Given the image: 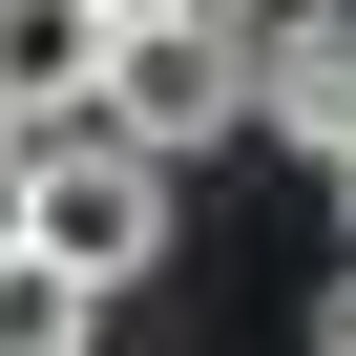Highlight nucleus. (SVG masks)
<instances>
[{
    "label": "nucleus",
    "mask_w": 356,
    "mask_h": 356,
    "mask_svg": "<svg viewBox=\"0 0 356 356\" xmlns=\"http://www.w3.org/2000/svg\"><path fill=\"white\" fill-rule=\"evenodd\" d=\"M42 252V126H0V273Z\"/></svg>",
    "instance_id": "nucleus-6"
},
{
    "label": "nucleus",
    "mask_w": 356,
    "mask_h": 356,
    "mask_svg": "<svg viewBox=\"0 0 356 356\" xmlns=\"http://www.w3.org/2000/svg\"><path fill=\"white\" fill-rule=\"evenodd\" d=\"M105 126L126 147H231L252 126V22H231V0H147L126 63H105Z\"/></svg>",
    "instance_id": "nucleus-1"
},
{
    "label": "nucleus",
    "mask_w": 356,
    "mask_h": 356,
    "mask_svg": "<svg viewBox=\"0 0 356 356\" xmlns=\"http://www.w3.org/2000/svg\"><path fill=\"white\" fill-rule=\"evenodd\" d=\"M314 356H356V252H335V314H314Z\"/></svg>",
    "instance_id": "nucleus-7"
},
{
    "label": "nucleus",
    "mask_w": 356,
    "mask_h": 356,
    "mask_svg": "<svg viewBox=\"0 0 356 356\" xmlns=\"http://www.w3.org/2000/svg\"><path fill=\"white\" fill-rule=\"evenodd\" d=\"M84 314H105V293H84L63 252H22V273H0V335H22V356H84Z\"/></svg>",
    "instance_id": "nucleus-5"
},
{
    "label": "nucleus",
    "mask_w": 356,
    "mask_h": 356,
    "mask_svg": "<svg viewBox=\"0 0 356 356\" xmlns=\"http://www.w3.org/2000/svg\"><path fill=\"white\" fill-rule=\"evenodd\" d=\"M42 252H63L84 293H126V273L168 252V147H126L105 105H84V126H42Z\"/></svg>",
    "instance_id": "nucleus-2"
},
{
    "label": "nucleus",
    "mask_w": 356,
    "mask_h": 356,
    "mask_svg": "<svg viewBox=\"0 0 356 356\" xmlns=\"http://www.w3.org/2000/svg\"><path fill=\"white\" fill-rule=\"evenodd\" d=\"M126 63V0H0V126H84Z\"/></svg>",
    "instance_id": "nucleus-4"
},
{
    "label": "nucleus",
    "mask_w": 356,
    "mask_h": 356,
    "mask_svg": "<svg viewBox=\"0 0 356 356\" xmlns=\"http://www.w3.org/2000/svg\"><path fill=\"white\" fill-rule=\"evenodd\" d=\"M252 126H273L293 168H356V22H335V0L252 22Z\"/></svg>",
    "instance_id": "nucleus-3"
},
{
    "label": "nucleus",
    "mask_w": 356,
    "mask_h": 356,
    "mask_svg": "<svg viewBox=\"0 0 356 356\" xmlns=\"http://www.w3.org/2000/svg\"><path fill=\"white\" fill-rule=\"evenodd\" d=\"M126 22H147V0H126Z\"/></svg>",
    "instance_id": "nucleus-10"
},
{
    "label": "nucleus",
    "mask_w": 356,
    "mask_h": 356,
    "mask_svg": "<svg viewBox=\"0 0 356 356\" xmlns=\"http://www.w3.org/2000/svg\"><path fill=\"white\" fill-rule=\"evenodd\" d=\"M335 210H356V168H335Z\"/></svg>",
    "instance_id": "nucleus-9"
},
{
    "label": "nucleus",
    "mask_w": 356,
    "mask_h": 356,
    "mask_svg": "<svg viewBox=\"0 0 356 356\" xmlns=\"http://www.w3.org/2000/svg\"><path fill=\"white\" fill-rule=\"evenodd\" d=\"M231 22H293V0H231Z\"/></svg>",
    "instance_id": "nucleus-8"
},
{
    "label": "nucleus",
    "mask_w": 356,
    "mask_h": 356,
    "mask_svg": "<svg viewBox=\"0 0 356 356\" xmlns=\"http://www.w3.org/2000/svg\"><path fill=\"white\" fill-rule=\"evenodd\" d=\"M0 356H22V335H0Z\"/></svg>",
    "instance_id": "nucleus-11"
}]
</instances>
